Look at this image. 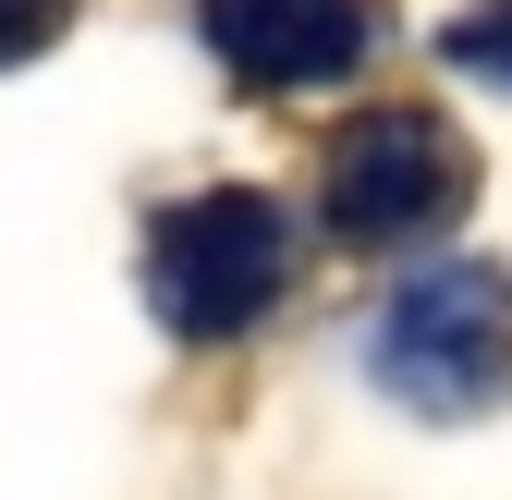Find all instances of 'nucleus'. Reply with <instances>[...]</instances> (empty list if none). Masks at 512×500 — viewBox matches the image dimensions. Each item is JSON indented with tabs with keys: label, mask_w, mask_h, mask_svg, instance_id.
<instances>
[{
	"label": "nucleus",
	"mask_w": 512,
	"mask_h": 500,
	"mask_svg": "<svg viewBox=\"0 0 512 500\" xmlns=\"http://www.w3.org/2000/svg\"><path fill=\"white\" fill-rule=\"evenodd\" d=\"M196 37L244 86H342L378 49V0H196Z\"/></svg>",
	"instance_id": "4"
},
{
	"label": "nucleus",
	"mask_w": 512,
	"mask_h": 500,
	"mask_svg": "<svg viewBox=\"0 0 512 500\" xmlns=\"http://www.w3.org/2000/svg\"><path fill=\"white\" fill-rule=\"evenodd\" d=\"M464 183H476V159H464L452 122L415 110V98H378V110H354L330 135V159H317V220H330V244H354V257H403V244H427L464 208Z\"/></svg>",
	"instance_id": "3"
},
{
	"label": "nucleus",
	"mask_w": 512,
	"mask_h": 500,
	"mask_svg": "<svg viewBox=\"0 0 512 500\" xmlns=\"http://www.w3.org/2000/svg\"><path fill=\"white\" fill-rule=\"evenodd\" d=\"M293 293V220L256 183H208V196L159 208L147 232V305L171 342H244Z\"/></svg>",
	"instance_id": "2"
},
{
	"label": "nucleus",
	"mask_w": 512,
	"mask_h": 500,
	"mask_svg": "<svg viewBox=\"0 0 512 500\" xmlns=\"http://www.w3.org/2000/svg\"><path fill=\"white\" fill-rule=\"evenodd\" d=\"M439 61L476 74V86H512V0H476L464 25H439Z\"/></svg>",
	"instance_id": "5"
},
{
	"label": "nucleus",
	"mask_w": 512,
	"mask_h": 500,
	"mask_svg": "<svg viewBox=\"0 0 512 500\" xmlns=\"http://www.w3.org/2000/svg\"><path fill=\"white\" fill-rule=\"evenodd\" d=\"M366 379L415 415H500L512 403V269L439 257L366 330Z\"/></svg>",
	"instance_id": "1"
},
{
	"label": "nucleus",
	"mask_w": 512,
	"mask_h": 500,
	"mask_svg": "<svg viewBox=\"0 0 512 500\" xmlns=\"http://www.w3.org/2000/svg\"><path fill=\"white\" fill-rule=\"evenodd\" d=\"M61 25H74V0H0V61L61 49Z\"/></svg>",
	"instance_id": "6"
}]
</instances>
